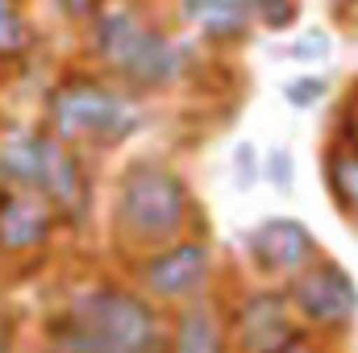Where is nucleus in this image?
<instances>
[{"label": "nucleus", "mask_w": 358, "mask_h": 353, "mask_svg": "<svg viewBox=\"0 0 358 353\" xmlns=\"http://www.w3.org/2000/svg\"><path fill=\"white\" fill-rule=\"evenodd\" d=\"M50 341L63 353H159L167 350L163 324L155 308L117 287V283H92L71 295V303L55 316Z\"/></svg>", "instance_id": "nucleus-4"}, {"label": "nucleus", "mask_w": 358, "mask_h": 353, "mask_svg": "<svg viewBox=\"0 0 358 353\" xmlns=\"http://www.w3.org/2000/svg\"><path fill=\"white\" fill-rule=\"evenodd\" d=\"M217 270V258L204 241L196 237H183L176 246H163L155 254H146L138 262V283L150 299H163V303H192L200 299V291L208 287Z\"/></svg>", "instance_id": "nucleus-7"}, {"label": "nucleus", "mask_w": 358, "mask_h": 353, "mask_svg": "<svg viewBox=\"0 0 358 353\" xmlns=\"http://www.w3.org/2000/svg\"><path fill=\"white\" fill-rule=\"evenodd\" d=\"M176 21L192 38H200L213 50H234L250 42L255 33V8L250 0H176Z\"/></svg>", "instance_id": "nucleus-10"}, {"label": "nucleus", "mask_w": 358, "mask_h": 353, "mask_svg": "<svg viewBox=\"0 0 358 353\" xmlns=\"http://www.w3.org/2000/svg\"><path fill=\"white\" fill-rule=\"evenodd\" d=\"M84 46L100 75L142 100L179 88L192 71V46L183 42V33L129 0H113L84 29Z\"/></svg>", "instance_id": "nucleus-1"}, {"label": "nucleus", "mask_w": 358, "mask_h": 353, "mask_svg": "<svg viewBox=\"0 0 358 353\" xmlns=\"http://www.w3.org/2000/svg\"><path fill=\"white\" fill-rule=\"evenodd\" d=\"M234 179H238V187H246V191L263 179V158H259V150H255L250 142H242V146L234 150Z\"/></svg>", "instance_id": "nucleus-20"}, {"label": "nucleus", "mask_w": 358, "mask_h": 353, "mask_svg": "<svg viewBox=\"0 0 358 353\" xmlns=\"http://www.w3.org/2000/svg\"><path fill=\"white\" fill-rule=\"evenodd\" d=\"M338 137L358 150V80H355V88L346 91L342 108H338Z\"/></svg>", "instance_id": "nucleus-21"}, {"label": "nucleus", "mask_w": 358, "mask_h": 353, "mask_svg": "<svg viewBox=\"0 0 358 353\" xmlns=\"http://www.w3.org/2000/svg\"><path fill=\"white\" fill-rule=\"evenodd\" d=\"M0 179L13 187H25L42 195L63 225H84L92 208V175L84 154L63 146L42 125L29 129H4L0 133Z\"/></svg>", "instance_id": "nucleus-5"}, {"label": "nucleus", "mask_w": 358, "mask_h": 353, "mask_svg": "<svg viewBox=\"0 0 358 353\" xmlns=\"http://www.w3.org/2000/svg\"><path fill=\"white\" fill-rule=\"evenodd\" d=\"M263 179H267L275 191H292L296 187V158L287 146H275L267 158H263Z\"/></svg>", "instance_id": "nucleus-18"}, {"label": "nucleus", "mask_w": 358, "mask_h": 353, "mask_svg": "<svg viewBox=\"0 0 358 353\" xmlns=\"http://www.w3.org/2000/svg\"><path fill=\"white\" fill-rule=\"evenodd\" d=\"M4 129H8V125H4V112H0V133H4Z\"/></svg>", "instance_id": "nucleus-23"}, {"label": "nucleus", "mask_w": 358, "mask_h": 353, "mask_svg": "<svg viewBox=\"0 0 358 353\" xmlns=\"http://www.w3.org/2000/svg\"><path fill=\"white\" fill-rule=\"evenodd\" d=\"M50 4H55V13L67 25H80V29H88L92 21L108 8V0H50Z\"/></svg>", "instance_id": "nucleus-19"}, {"label": "nucleus", "mask_w": 358, "mask_h": 353, "mask_svg": "<svg viewBox=\"0 0 358 353\" xmlns=\"http://www.w3.org/2000/svg\"><path fill=\"white\" fill-rule=\"evenodd\" d=\"M59 225H63L59 212L42 195L0 183V254L4 258H29L46 250Z\"/></svg>", "instance_id": "nucleus-9"}, {"label": "nucleus", "mask_w": 358, "mask_h": 353, "mask_svg": "<svg viewBox=\"0 0 358 353\" xmlns=\"http://www.w3.org/2000/svg\"><path fill=\"white\" fill-rule=\"evenodd\" d=\"M287 303L304 324H313L321 333H338L358 316V287L346 266H338L334 258H321L300 278L287 283Z\"/></svg>", "instance_id": "nucleus-6"}, {"label": "nucleus", "mask_w": 358, "mask_h": 353, "mask_svg": "<svg viewBox=\"0 0 358 353\" xmlns=\"http://www.w3.org/2000/svg\"><path fill=\"white\" fill-rule=\"evenodd\" d=\"M229 337L238 341V350L246 353H275L296 337L292 329V303L287 291H255L238 303Z\"/></svg>", "instance_id": "nucleus-11"}, {"label": "nucleus", "mask_w": 358, "mask_h": 353, "mask_svg": "<svg viewBox=\"0 0 358 353\" xmlns=\"http://www.w3.org/2000/svg\"><path fill=\"white\" fill-rule=\"evenodd\" d=\"M246 258L263 278H300L313 262H321V246L313 229L296 216H267L246 233Z\"/></svg>", "instance_id": "nucleus-8"}, {"label": "nucleus", "mask_w": 358, "mask_h": 353, "mask_svg": "<svg viewBox=\"0 0 358 353\" xmlns=\"http://www.w3.org/2000/svg\"><path fill=\"white\" fill-rule=\"evenodd\" d=\"M196 216V195L187 179L163 158H134L121 167L113 183V212L108 225L125 250H138L142 258L183 241L187 225Z\"/></svg>", "instance_id": "nucleus-3"}, {"label": "nucleus", "mask_w": 358, "mask_h": 353, "mask_svg": "<svg viewBox=\"0 0 358 353\" xmlns=\"http://www.w3.org/2000/svg\"><path fill=\"white\" fill-rule=\"evenodd\" d=\"M38 46V29L25 13V0H0V71L29 63Z\"/></svg>", "instance_id": "nucleus-14"}, {"label": "nucleus", "mask_w": 358, "mask_h": 353, "mask_svg": "<svg viewBox=\"0 0 358 353\" xmlns=\"http://www.w3.org/2000/svg\"><path fill=\"white\" fill-rule=\"evenodd\" d=\"M0 353H13V350H8V345H4V341H0Z\"/></svg>", "instance_id": "nucleus-24"}, {"label": "nucleus", "mask_w": 358, "mask_h": 353, "mask_svg": "<svg viewBox=\"0 0 358 353\" xmlns=\"http://www.w3.org/2000/svg\"><path fill=\"white\" fill-rule=\"evenodd\" d=\"M229 350V324L221 312L204 299L183 303L167 333V353H225Z\"/></svg>", "instance_id": "nucleus-12"}, {"label": "nucleus", "mask_w": 358, "mask_h": 353, "mask_svg": "<svg viewBox=\"0 0 358 353\" xmlns=\"http://www.w3.org/2000/svg\"><path fill=\"white\" fill-rule=\"evenodd\" d=\"M146 100L96 67H63L42 91V129L71 150H117L146 129Z\"/></svg>", "instance_id": "nucleus-2"}, {"label": "nucleus", "mask_w": 358, "mask_h": 353, "mask_svg": "<svg viewBox=\"0 0 358 353\" xmlns=\"http://www.w3.org/2000/svg\"><path fill=\"white\" fill-rule=\"evenodd\" d=\"M325 96H329V80H325V75H313V71L283 84V100H287L292 108H313V104H321Z\"/></svg>", "instance_id": "nucleus-17"}, {"label": "nucleus", "mask_w": 358, "mask_h": 353, "mask_svg": "<svg viewBox=\"0 0 358 353\" xmlns=\"http://www.w3.org/2000/svg\"><path fill=\"white\" fill-rule=\"evenodd\" d=\"M250 8H255V21H259L267 33L292 29L296 17H300V0H250Z\"/></svg>", "instance_id": "nucleus-15"}, {"label": "nucleus", "mask_w": 358, "mask_h": 353, "mask_svg": "<svg viewBox=\"0 0 358 353\" xmlns=\"http://www.w3.org/2000/svg\"><path fill=\"white\" fill-rule=\"evenodd\" d=\"M321 175H325V187H329L338 212L358 225V150L346 146L342 137H334L321 154Z\"/></svg>", "instance_id": "nucleus-13"}, {"label": "nucleus", "mask_w": 358, "mask_h": 353, "mask_svg": "<svg viewBox=\"0 0 358 353\" xmlns=\"http://www.w3.org/2000/svg\"><path fill=\"white\" fill-rule=\"evenodd\" d=\"M329 54H334V38H329V29H321V25L304 29V33L287 46V59H296V63H325Z\"/></svg>", "instance_id": "nucleus-16"}, {"label": "nucleus", "mask_w": 358, "mask_h": 353, "mask_svg": "<svg viewBox=\"0 0 358 353\" xmlns=\"http://www.w3.org/2000/svg\"><path fill=\"white\" fill-rule=\"evenodd\" d=\"M275 353H325V350H321V345H317L313 337H304V333H296V337H292L287 345H279Z\"/></svg>", "instance_id": "nucleus-22"}]
</instances>
